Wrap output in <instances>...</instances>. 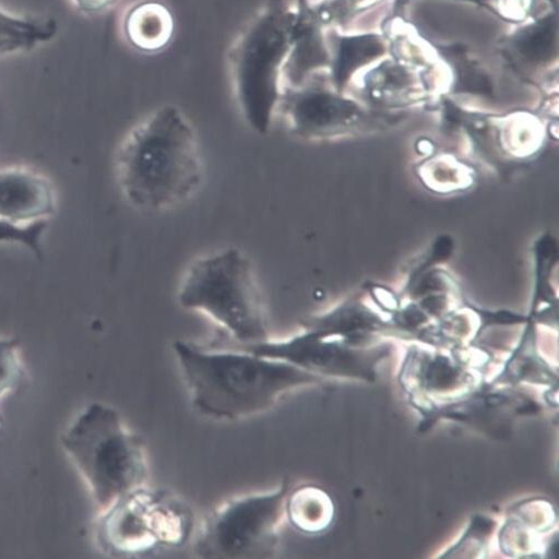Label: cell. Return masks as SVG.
Segmentation results:
<instances>
[{
  "label": "cell",
  "instance_id": "cell-1",
  "mask_svg": "<svg viewBox=\"0 0 559 559\" xmlns=\"http://www.w3.org/2000/svg\"><path fill=\"white\" fill-rule=\"evenodd\" d=\"M174 352L193 407L217 420H237L273 407L321 378L287 362L230 348L203 349L178 341Z\"/></svg>",
  "mask_w": 559,
  "mask_h": 559
},
{
  "label": "cell",
  "instance_id": "cell-2",
  "mask_svg": "<svg viewBox=\"0 0 559 559\" xmlns=\"http://www.w3.org/2000/svg\"><path fill=\"white\" fill-rule=\"evenodd\" d=\"M197 134L174 105L153 111L124 140L117 177L124 198L145 212H163L192 198L203 180Z\"/></svg>",
  "mask_w": 559,
  "mask_h": 559
},
{
  "label": "cell",
  "instance_id": "cell-3",
  "mask_svg": "<svg viewBox=\"0 0 559 559\" xmlns=\"http://www.w3.org/2000/svg\"><path fill=\"white\" fill-rule=\"evenodd\" d=\"M62 444L102 510L147 484L144 444L115 408L90 405L63 435Z\"/></svg>",
  "mask_w": 559,
  "mask_h": 559
},
{
  "label": "cell",
  "instance_id": "cell-4",
  "mask_svg": "<svg viewBox=\"0 0 559 559\" xmlns=\"http://www.w3.org/2000/svg\"><path fill=\"white\" fill-rule=\"evenodd\" d=\"M178 300L227 330L236 346L270 340L253 265L239 249L221 250L194 262L181 282Z\"/></svg>",
  "mask_w": 559,
  "mask_h": 559
},
{
  "label": "cell",
  "instance_id": "cell-5",
  "mask_svg": "<svg viewBox=\"0 0 559 559\" xmlns=\"http://www.w3.org/2000/svg\"><path fill=\"white\" fill-rule=\"evenodd\" d=\"M294 25L295 12L283 0H273L243 33L231 55L243 116L259 134L270 131L282 102V75L293 47Z\"/></svg>",
  "mask_w": 559,
  "mask_h": 559
},
{
  "label": "cell",
  "instance_id": "cell-6",
  "mask_svg": "<svg viewBox=\"0 0 559 559\" xmlns=\"http://www.w3.org/2000/svg\"><path fill=\"white\" fill-rule=\"evenodd\" d=\"M290 483L219 507L204 522L195 544L202 558H266L274 554L285 519Z\"/></svg>",
  "mask_w": 559,
  "mask_h": 559
},
{
  "label": "cell",
  "instance_id": "cell-7",
  "mask_svg": "<svg viewBox=\"0 0 559 559\" xmlns=\"http://www.w3.org/2000/svg\"><path fill=\"white\" fill-rule=\"evenodd\" d=\"M98 533L105 547L132 552L157 544L176 545L187 537L189 515L176 502L142 488L109 507Z\"/></svg>",
  "mask_w": 559,
  "mask_h": 559
},
{
  "label": "cell",
  "instance_id": "cell-8",
  "mask_svg": "<svg viewBox=\"0 0 559 559\" xmlns=\"http://www.w3.org/2000/svg\"><path fill=\"white\" fill-rule=\"evenodd\" d=\"M221 348L241 349L264 358L284 361L319 378L321 376L360 377L371 380L373 366L379 358L370 359L367 355L362 356L306 329L302 333L285 341L269 340L254 345H231Z\"/></svg>",
  "mask_w": 559,
  "mask_h": 559
},
{
  "label": "cell",
  "instance_id": "cell-9",
  "mask_svg": "<svg viewBox=\"0 0 559 559\" xmlns=\"http://www.w3.org/2000/svg\"><path fill=\"white\" fill-rule=\"evenodd\" d=\"M57 209L51 181L24 167L0 168V221L19 226L48 221Z\"/></svg>",
  "mask_w": 559,
  "mask_h": 559
},
{
  "label": "cell",
  "instance_id": "cell-10",
  "mask_svg": "<svg viewBox=\"0 0 559 559\" xmlns=\"http://www.w3.org/2000/svg\"><path fill=\"white\" fill-rule=\"evenodd\" d=\"M281 104L290 129L302 138L330 133L357 115L353 102L317 87H290L283 92Z\"/></svg>",
  "mask_w": 559,
  "mask_h": 559
},
{
  "label": "cell",
  "instance_id": "cell-11",
  "mask_svg": "<svg viewBox=\"0 0 559 559\" xmlns=\"http://www.w3.org/2000/svg\"><path fill=\"white\" fill-rule=\"evenodd\" d=\"M328 62V52L313 12L306 0H298L293 47L284 68L290 87L301 86L306 78Z\"/></svg>",
  "mask_w": 559,
  "mask_h": 559
},
{
  "label": "cell",
  "instance_id": "cell-12",
  "mask_svg": "<svg viewBox=\"0 0 559 559\" xmlns=\"http://www.w3.org/2000/svg\"><path fill=\"white\" fill-rule=\"evenodd\" d=\"M174 17L169 9L156 0H144L130 10L124 22L129 43L147 53L165 49L174 36Z\"/></svg>",
  "mask_w": 559,
  "mask_h": 559
},
{
  "label": "cell",
  "instance_id": "cell-13",
  "mask_svg": "<svg viewBox=\"0 0 559 559\" xmlns=\"http://www.w3.org/2000/svg\"><path fill=\"white\" fill-rule=\"evenodd\" d=\"M285 519L299 532L316 534L325 530L332 519L329 497L318 488L302 486L287 493Z\"/></svg>",
  "mask_w": 559,
  "mask_h": 559
},
{
  "label": "cell",
  "instance_id": "cell-14",
  "mask_svg": "<svg viewBox=\"0 0 559 559\" xmlns=\"http://www.w3.org/2000/svg\"><path fill=\"white\" fill-rule=\"evenodd\" d=\"M382 50L381 41L374 36L343 38L332 67L334 84L342 88L359 67L380 56Z\"/></svg>",
  "mask_w": 559,
  "mask_h": 559
},
{
  "label": "cell",
  "instance_id": "cell-15",
  "mask_svg": "<svg viewBox=\"0 0 559 559\" xmlns=\"http://www.w3.org/2000/svg\"><path fill=\"white\" fill-rule=\"evenodd\" d=\"M48 227V221L33 223L29 226L13 225L11 222L0 221V243H16L33 251L41 258V239Z\"/></svg>",
  "mask_w": 559,
  "mask_h": 559
},
{
  "label": "cell",
  "instance_id": "cell-16",
  "mask_svg": "<svg viewBox=\"0 0 559 559\" xmlns=\"http://www.w3.org/2000/svg\"><path fill=\"white\" fill-rule=\"evenodd\" d=\"M554 28L552 23L545 22L523 32L518 39V47L522 55L532 60L545 58L554 44Z\"/></svg>",
  "mask_w": 559,
  "mask_h": 559
},
{
  "label": "cell",
  "instance_id": "cell-17",
  "mask_svg": "<svg viewBox=\"0 0 559 559\" xmlns=\"http://www.w3.org/2000/svg\"><path fill=\"white\" fill-rule=\"evenodd\" d=\"M424 372V381L436 389L451 385L460 376V370L450 365V361L443 359L429 362Z\"/></svg>",
  "mask_w": 559,
  "mask_h": 559
},
{
  "label": "cell",
  "instance_id": "cell-18",
  "mask_svg": "<svg viewBox=\"0 0 559 559\" xmlns=\"http://www.w3.org/2000/svg\"><path fill=\"white\" fill-rule=\"evenodd\" d=\"M16 345L12 342H0V391L13 380L16 371Z\"/></svg>",
  "mask_w": 559,
  "mask_h": 559
},
{
  "label": "cell",
  "instance_id": "cell-19",
  "mask_svg": "<svg viewBox=\"0 0 559 559\" xmlns=\"http://www.w3.org/2000/svg\"><path fill=\"white\" fill-rule=\"evenodd\" d=\"M117 0H73L76 8L86 14H97L114 5Z\"/></svg>",
  "mask_w": 559,
  "mask_h": 559
}]
</instances>
